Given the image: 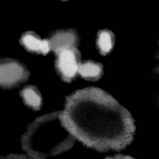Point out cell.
<instances>
[{
	"mask_svg": "<svg viewBox=\"0 0 159 159\" xmlns=\"http://www.w3.org/2000/svg\"><path fill=\"white\" fill-rule=\"evenodd\" d=\"M62 115L74 138L98 152L121 151L133 140L136 128L131 114L100 88L89 87L70 94Z\"/></svg>",
	"mask_w": 159,
	"mask_h": 159,
	"instance_id": "cell-1",
	"label": "cell"
},
{
	"mask_svg": "<svg viewBox=\"0 0 159 159\" xmlns=\"http://www.w3.org/2000/svg\"><path fill=\"white\" fill-rule=\"evenodd\" d=\"M21 147L27 155L45 159L70 150L75 138L63 120L62 112H53L36 118L21 137Z\"/></svg>",
	"mask_w": 159,
	"mask_h": 159,
	"instance_id": "cell-2",
	"label": "cell"
},
{
	"mask_svg": "<svg viewBox=\"0 0 159 159\" xmlns=\"http://www.w3.org/2000/svg\"><path fill=\"white\" fill-rule=\"evenodd\" d=\"M55 67L63 81L72 82L77 77L81 66V53L77 48L63 51L58 54Z\"/></svg>",
	"mask_w": 159,
	"mask_h": 159,
	"instance_id": "cell-3",
	"label": "cell"
},
{
	"mask_svg": "<svg viewBox=\"0 0 159 159\" xmlns=\"http://www.w3.org/2000/svg\"><path fill=\"white\" fill-rule=\"evenodd\" d=\"M29 76L26 67L17 60L2 59L0 67V82L3 88H10L25 81Z\"/></svg>",
	"mask_w": 159,
	"mask_h": 159,
	"instance_id": "cell-4",
	"label": "cell"
},
{
	"mask_svg": "<svg viewBox=\"0 0 159 159\" xmlns=\"http://www.w3.org/2000/svg\"><path fill=\"white\" fill-rule=\"evenodd\" d=\"M50 41L52 50L57 55L63 51L77 48L79 38L74 30L64 29L56 31L51 36Z\"/></svg>",
	"mask_w": 159,
	"mask_h": 159,
	"instance_id": "cell-5",
	"label": "cell"
},
{
	"mask_svg": "<svg viewBox=\"0 0 159 159\" xmlns=\"http://www.w3.org/2000/svg\"><path fill=\"white\" fill-rule=\"evenodd\" d=\"M20 43L27 51L30 52L42 53L45 55L52 50L50 39H41L33 31L25 33L22 36Z\"/></svg>",
	"mask_w": 159,
	"mask_h": 159,
	"instance_id": "cell-6",
	"label": "cell"
},
{
	"mask_svg": "<svg viewBox=\"0 0 159 159\" xmlns=\"http://www.w3.org/2000/svg\"><path fill=\"white\" fill-rule=\"evenodd\" d=\"M79 74L86 80L96 81L102 77L103 74V66L100 63L88 60L82 63Z\"/></svg>",
	"mask_w": 159,
	"mask_h": 159,
	"instance_id": "cell-7",
	"label": "cell"
},
{
	"mask_svg": "<svg viewBox=\"0 0 159 159\" xmlns=\"http://www.w3.org/2000/svg\"><path fill=\"white\" fill-rule=\"evenodd\" d=\"M20 94L27 106L36 110L41 108L43 98L40 91L36 86H27L21 90Z\"/></svg>",
	"mask_w": 159,
	"mask_h": 159,
	"instance_id": "cell-8",
	"label": "cell"
},
{
	"mask_svg": "<svg viewBox=\"0 0 159 159\" xmlns=\"http://www.w3.org/2000/svg\"><path fill=\"white\" fill-rule=\"evenodd\" d=\"M97 44L100 52L106 55L112 50L115 44V36L112 31L104 29L100 30L98 34Z\"/></svg>",
	"mask_w": 159,
	"mask_h": 159,
	"instance_id": "cell-9",
	"label": "cell"
},
{
	"mask_svg": "<svg viewBox=\"0 0 159 159\" xmlns=\"http://www.w3.org/2000/svg\"><path fill=\"white\" fill-rule=\"evenodd\" d=\"M0 159H36L31 157L29 155L24 154H17V153H10L5 156H2Z\"/></svg>",
	"mask_w": 159,
	"mask_h": 159,
	"instance_id": "cell-10",
	"label": "cell"
},
{
	"mask_svg": "<svg viewBox=\"0 0 159 159\" xmlns=\"http://www.w3.org/2000/svg\"><path fill=\"white\" fill-rule=\"evenodd\" d=\"M104 159H136L131 156L129 155H124L122 154H119L116 155L113 157H107L105 158Z\"/></svg>",
	"mask_w": 159,
	"mask_h": 159,
	"instance_id": "cell-11",
	"label": "cell"
}]
</instances>
